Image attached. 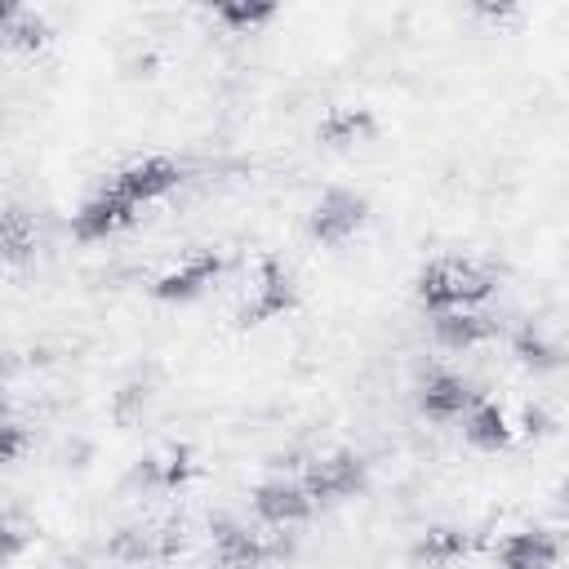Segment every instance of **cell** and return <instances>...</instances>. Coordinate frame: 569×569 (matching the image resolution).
<instances>
[{
    "instance_id": "cell-21",
    "label": "cell",
    "mask_w": 569,
    "mask_h": 569,
    "mask_svg": "<svg viewBox=\"0 0 569 569\" xmlns=\"http://www.w3.org/2000/svg\"><path fill=\"white\" fill-rule=\"evenodd\" d=\"M27 449V431L18 422H0V471L9 462H18V453Z\"/></svg>"
},
{
    "instance_id": "cell-1",
    "label": "cell",
    "mask_w": 569,
    "mask_h": 569,
    "mask_svg": "<svg viewBox=\"0 0 569 569\" xmlns=\"http://www.w3.org/2000/svg\"><path fill=\"white\" fill-rule=\"evenodd\" d=\"M498 284L493 267L476 262V258H436L418 271V302L431 307L436 316L440 311H467L476 307L480 298H489Z\"/></svg>"
},
{
    "instance_id": "cell-13",
    "label": "cell",
    "mask_w": 569,
    "mask_h": 569,
    "mask_svg": "<svg viewBox=\"0 0 569 569\" xmlns=\"http://www.w3.org/2000/svg\"><path fill=\"white\" fill-rule=\"evenodd\" d=\"M431 329H436V338L445 342V347H480V342H489L493 338V320L489 316H480V311H440L436 320H431Z\"/></svg>"
},
{
    "instance_id": "cell-12",
    "label": "cell",
    "mask_w": 569,
    "mask_h": 569,
    "mask_svg": "<svg viewBox=\"0 0 569 569\" xmlns=\"http://www.w3.org/2000/svg\"><path fill=\"white\" fill-rule=\"evenodd\" d=\"M462 436H467V445H476V449H485V453L507 449V445H511V418H507L498 405L476 400V405L462 413Z\"/></svg>"
},
{
    "instance_id": "cell-2",
    "label": "cell",
    "mask_w": 569,
    "mask_h": 569,
    "mask_svg": "<svg viewBox=\"0 0 569 569\" xmlns=\"http://www.w3.org/2000/svg\"><path fill=\"white\" fill-rule=\"evenodd\" d=\"M182 182V164L173 156H142V160H129L124 169L111 173V191H120L129 204H151L160 196H169L173 187Z\"/></svg>"
},
{
    "instance_id": "cell-11",
    "label": "cell",
    "mask_w": 569,
    "mask_h": 569,
    "mask_svg": "<svg viewBox=\"0 0 569 569\" xmlns=\"http://www.w3.org/2000/svg\"><path fill=\"white\" fill-rule=\"evenodd\" d=\"M498 569H551L560 556V538L551 529H516L498 542Z\"/></svg>"
},
{
    "instance_id": "cell-9",
    "label": "cell",
    "mask_w": 569,
    "mask_h": 569,
    "mask_svg": "<svg viewBox=\"0 0 569 569\" xmlns=\"http://www.w3.org/2000/svg\"><path fill=\"white\" fill-rule=\"evenodd\" d=\"M213 551L227 569H258L271 556H280V542H271L267 533L244 529V525H213Z\"/></svg>"
},
{
    "instance_id": "cell-19",
    "label": "cell",
    "mask_w": 569,
    "mask_h": 569,
    "mask_svg": "<svg viewBox=\"0 0 569 569\" xmlns=\"http://www.w3.org/2000/svg\"><path fill=\"white\" fill-rule=\"evenodd\" d=\"M516 356H520L525 365H556V347H547V342L533 333V325L516 333Z\"/></svg>"
},
{
    "instance_id": "cell-17",
    "label": "cell",
    "mask_w": 569,
    "mask_h": 569,
    "mask_svg": "<svg viewBox=\"0 0 569 569\" xmlns=\"http://www.w3.org/2000/svg\"><path fill=\"white\" fill-rule=\"evenodd\" d=\"M187 476H191L187 449H169L164 458H147V462L138 467V480H147V485H160V489H173V485H182Z\"/></svg>"
},
{
    "instance_id": "cell-4",
    "label": "cell",
    "mask_w": 569,
    "mask_h": 569,
    "mask_svg": "<svg viewBox=\"0 0 569 569\" xmlns=\"http://www.w3.org/2000/svg\"><path fill=\"white\" fill-rule=\"evenodd\" d=\"M365 213H369V200L365 196H356V191H325L311 204V213H307V231L320 244H342V240H351L360 231Z\"/></svg>"
},
{
    "instance_id": "cell-6",
    "label": "cell",
    "mask_w": 569,
    "mask_h": 569,
    "mask_svg": "<svg viewBox=\"0 0 569 569\" xmlns=\"http://www.w3.org/2000/svg\"><path fill=\"white\" fill-rule=\"evenodd\" d=\"M476 400H480L476 387H471L462 373H453V369H431V373L418 382V409H422L427 418H436V422L462 418Z\"/></svg>"
},
{
    "instance_id": "cell-5",
    "label": "cell",
    "mask_w": 569,
    "mask_h": 569,
    "mask_svg": "<svg viewBox=\"0 0 569 569\" xmlns=\"http://www.w3.org/2000/svg\"><path fill=\"white\" fill-rule=\"evenodd\" d=\"M133 222H138V204H129L120 191L102 187L71 213V236L76 240H107V236H116Z\"/></svg>"
},
{
    "instance_id": "cell-7",
    "label": "cell",
    "mask_w": 569,
    "mask_h": 569,
    "mask_svg": "<svg viewBox=\"0 0 569 569\" xmlns=\"http://www.w3.org/2000/svg\"><path fill=\"white\" fill-rule=\"evenodd\" d=\"M218 276H222V253H213V249L187 253L178 267H169V271L156 280V298H160V302H187V298H200Z\"/></svg>"
},
{
    "instance_id": "cell-10",
    "label": "cell",
    "mask_w": 569,
    "mask_h": 569,
    "mask_svg": "<svg viewBox=\"0 0 569 569\" xmlns=\"http://www.w3.org/2000/svg\"><path fill=\"white\" fill-rule=\"evenodd\" d=\"M293 302H298L293 276H289L280 262H262V276H258V284H253V298L240 307V325H262V320H271V316H284Z\"/></svg>"
},
{
    "instance_id": "cell-3",
    "label": "cell",
    "mask_w": 569,
    "mask_h": 569,
    "mask_svg": "<svg viewBox=\"0 0 569 569\" xmlns=\"http://www.w3.org/2000/svg\"><path fill=\"white\" fill-rule=\"evenodd\" d=\"M365 476H369L365 458L338 449V453L316 458V462L302 471V489H307V498H311L316 507H320V502H342V498H351L356 489H365Z\"/></svg>"
},
{
    "instance_id": "cell-15",
    "label": "cell",
    "mask_w": 569,
    "mask_h": 569,
    "mask_svg": "<svg viewBox=\"0 0 569 569\" xmlns=\"http://www.w3.org/2000/svg\"><path fill=\"white\" fill-rule=\"evenodd\" d=\"M36 244L31 218L22 209H0V258H27Z\"/></svg>"
},
{
    "instance_id": "cell-14",
    "label": "cell",
    "mask_w": 569,
    "mask_h": 569,
    "mask_svg": "<svg viewBox=\"0 0 569 569\" xmlns=\"http://www.w3.org/2000/svg\"><path fill=\"white\" fill-rule=\"evenodd\" d=\"M467 551H471V533H467V529H449V525L427 529V533L418 538V547H413V556L427 560V565H449V560H458V556H467Z\"/></svg>"
},
{
    "instance_id": "cell-20",
    "label": "cell",
    "mask_w": 569,
    "mask_h": 569,
    "mask_svg": "<svg viewBox=\"0 0 569 569\" xmlns=\"http://www.w3.org/2000/svg\"><path fill=\"white\" fill-rule=\"evenodd\" d=\"M365 124H369V116H360V111H338V116L325 124V138H329V142H351Z\"/></svg>"
},
{
    "instance_id": "cell-16",
    "label": "cell",
    "mask_w": 569,
    "mask_h": 569,
    "mask_svg": "<svg viewBox=\"0 0 569 569\" xmlns=\"http://www.w3.org/2000/svg\"><path fill=\"white\" fill-rule=\"evenodd\" d=\"M213 18L227 27V31H253V27H262V22H271L276 18V4H253V0H227V4H218L213 9Z\"/></svg>"
},
{
    "instance_id": "cell-8",
    "label": "cell",
    "mask_w": 569,
    "mask_h": 569,
    "mask_svg": "<svg viewBox=\"0 0 569 569\" xmlns=\"http://www.w3.org/2000/svg\"><path fill=\"white\" fill-rule=\"evenodd\" d=\"M253 511H258V520L284 529V525L307 520V516L316 511V502L307 498L302 480H262V485L253 489Z\"/></svg>"
},
{
    "instance_id": "cell-23",
    "label": "cell",
    "mask_w": 569,
    "mask_h": 569,
    "mask_svg": "<svg viewBox=\"0 0 569 569\" xmlns=\"http://www.w3.org/2000/svg\"><path fill=\"white\" fill-rule=\"evenodd\" d=\"M13 18H18V4H13V0H0V31H4Z\"/></svg>"
},
{
    "instance_id": "cell-18",
    "label": "cell",
    "mask_w": 569,
    "mask_h": 569,
    "mask_svg": "<svg viewBox=\"0 0 569 569\" xmlns=\"http://www.w3.org/2000/svg\"><path fill=\"white\" fill-rule=\"evenodd\" d=\"M0 40L4 44H13V49H40L44 40H49V27L36 18V13H27V9H18V18L0 31Z\"/></svg>"
},
{
    "instance_id": "cell-22",
    "label": "cell",
    "mask_w": 569,
    "mask_h": 569,
    "mask_svg": "<svg viewBox=\"0 0 569 569\" xmlns=\"http://www.w3.org/2000/svg\"><path fill=\"white\" fill-rule=\"evenodd\" d=\"M18 551H22V533L0 516V565H9Z\"/></svg>"
}]
</instances>
